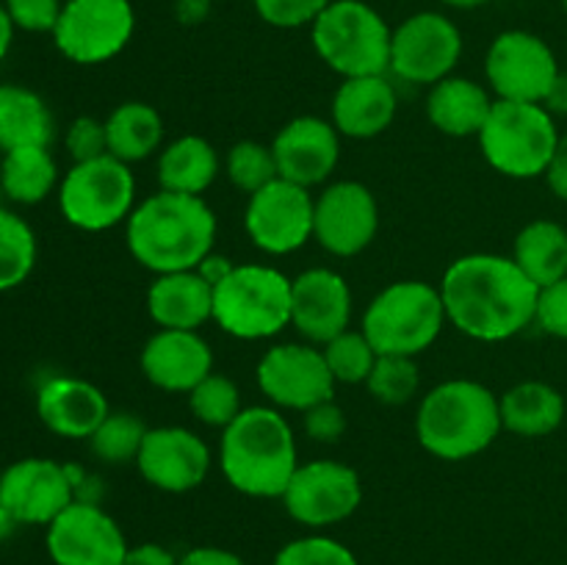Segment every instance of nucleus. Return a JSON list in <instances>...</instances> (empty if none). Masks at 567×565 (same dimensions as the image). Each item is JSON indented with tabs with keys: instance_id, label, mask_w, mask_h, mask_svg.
Masks as SVG:
<instances>
[{
	"instance_id": "f257e3e1",
	"label": "nucleus",
	"mask_w": 567,
	"mask_h": 565,
	"mask_svg": "<svg viewBox=\"0 0 567 565\" xmlns=\"http://www.w3.org/2000/svg\"><path fill=\"white\" fill-rule=\"evenodd\" d=\"M446 319L476 341H507L535 325L540 286L507 255L474 253L454 260L441 280Z\"/></svg>"
},
{
	"instance_id": "f03ea898",
	"label": "nucleus",
	"mask_w": 567,
	"mask_h": 565,
	"mask_svg": "<svg viewBox=\"0 0 567 565\" xmlns=\"http://www.w3.org/2000/svg\"><path fill=\"white\" fill-rule=\"evenodd\" d=\"M214 210L194 194L161 188L127 216V249L155 275L197 269L214 253Z\"/></svg>"
},
{
	"instance_id": "7ed1b4c3",
	"label": "nucleus",
	"mask_w": 567,
	"mask_h": 565,
	"mask_svg": "<svg viewBox=\"0 0 567 565\" xmlns=\"http://www.w3.org/2000/svg\"><path fill=\"white\" fill-rule=\"evenodd\" d=\"M219 463L225 480L244 496L282 499L299 458L297 438L280 408H244L221 430Z\"/></svg>"
},
{
	"instance_id": "20e7f679",
	"label": "nucleus",
	"mask_w": 567,
	"mask_h": 565,
	"mask_svg": "<svg viewBox=\"0 0 567 565\" xmlns=\"http://www.w3.org/2000/svg\"><path fill=\"white\" fill-rule=\"evenodd\" d=\"M502 430L498 397L476 380L441 382L421 399L415 415L421 446L449 463L476 458Z\"/></svg>"
},
{
	"instance_id": "39448f33",
	"label": "nucleus",
	"mask_w": 567,
	"mask_h": 565,
	"mask_svg": "<svg viewBox=\"0 0 567 565\" xmlns=\"http://www.w3.org/2000/svg\"><path fill=\"white\" fill-rule=\"evenodd\" d=\"M446 321L441 288L424 280H399L371 299L360 330L377 355L419 358L441 338Z\"/></svg>"
},
{
	"instance_id": "423d86ee",
	"label": "nucleus",
	"mask_w": 567,
	"mask_h": 565,
	"mask_svg": "<svg viewBox=\"0 0 567 565\" xmlns=\"http://www.w3.org/2000/svg\"><path fill=\"white\" fill-rule=\"evenodd\" d=\"M313 48L343 78L385 75L391 70L393 31L363 0H332L310 25Z\"/></svg>"
},
{
	"instance_id": "0eeeda50",
	"label": "nucleus",
	"mask_w": 567,
	"mask_h": 565,
	"mask_svg": "<svg viewBox=\"0 0 567 565\" xmlns=\"http://www.w3.org/2000/svg\"><path fill=\"white\" fill-rule=\"evenodd\" d=\"M476 138L493 170L515 181H529L546 175L563 136L546 105L496 100Z\"/></svg>"
},
{
	"instance_id": "6e6552de",
	"label": "nucleus",
	"mask_w": 567,
	"mask_h": 565,
	"mask_svg": "<svg viewBox=\"0 0 567 565\" xmlns=\"http://www.w3.org/2000/svg\"><path fill=\"white\" fill-rule=\"evenodd\" d=\"M214 321L233 338L260 341L291 325V280L264 264H241L214 286Z\"/></svg>"
},
{
	"instance_id": "1a4fd4ad",
	"label": "nucleus",
	"mask_w": 567,
	"mask_h": 565,
	"mask_svg": "<svg viewBox=\"0 0 567 565\" xmlns=\"http://www.w3.org/2000/svg\"><path fill=\"white\" fill-rule=\"evenodd\" d=\"M59 208L72 227L86 233L127 222L136 208V177L131 164L114 155L72 164L59 183Z\"/></svg>"
},
{
	"instance_id": "9d476101",
	"label": "nucleus",
	"mask_w": 567,
	"mask_h": 565,
	"mask_svg": "<svg viewBox=\"0 0 567 565\" xmlns=\"http://www.w3.org/2000/svg\"><path fill=\"white\" fill-rule=\"evenodd\" d=\"M136 31L131 0H66L53 39L61 55L75 64H105L116 59Z\"/></svg>"
},
{
	"instance_id": "9b49d317",
	"label": "nucleus",
	"mask_w": 567,
	"mask_h": 565,
	"mask_svg": "<svg viewBox=\"0 0 567 565\" xmlns=\"http://www.w3.org/2000/svg\"><path fill=\"white\" fill-rule=\"evenodd\" d=\"M485 75L498 100L543 105L563 72L546 39L529 31H504L487 50Z\"/></svg>"
},
{
	"instance_id": "f8f14e48",
	"label": "nucleus",
	"mask_w": 567,
	"mask_h": 565,
	"mask_svg": "<svg viewBox=\"0 0 567 565\" xmlns=\"http://www.w3.org/2000/svg\"><path fill=\"white\" fill-rule=\"evenodd\" d=\"M463 55V33L441 11H419L393 31L391 70L408 83H441Z\"/></svg>"
},
{
	"instance_id": "ddd939ff",
	"label": "nucleus",
	"mask_w": 567,
	"mask_h": 565,
	"mask_svg": "<svg viewBox=\"0 0 567 565\" xmlns=\"http://www.w3.org/2000/svg\"><path fill=\"white\" fill-rule=\"evenodd\" d=\"M363 502V485L352 465L313 460L293 471L282 504L305 526H332L347 521Z\"/></svg>"
},
{
	"instance_id": "4468645a",
	"label": "nucleus",
	"mask_w": 567,
	"mask_h": 565,
	"mask_svg": "<svg viewBox=\"0 0 567 565\" xmlns=\"http://www.w3.org/2000/svg\"><path fill=\"white\" fill-rule=\"evenodd\" d=\"M313 205L310 188L277 177L260 192L249 194L244 214L247 236L269 255L297 253L313 238Z\"/></svg>"
},
{
	"instance_id": "2eb2a0df",
	"label": "nucleus",
	"mask_w": 567,
	"mask_h": 565,
	"mask_svg": "<svg viewBox=\"0 0 567 565\" xmlns=\"http://www.w3.org/2000/svg\"><path fill=\"white\" fill-rule=\"evenodd\" d=\"M258 386L275 408L305 413L332 399L336 377L313 343H277L260 358Z\"/></svg>"
},
{
	"instance_id": "dca6fc26",
	"label": "nucleus",
	"mask_w": 567,
	"mask_h": 565,
	"mask_svg": "<svg viewBox=\"0 0 567 565\" xmlns=\"http://www.w3.org/2000/svg\"><path fill=\"white\" fill-rule=\"evenodd\" d=\"M380 230V205L369 186L358 181L330 183L316 197L313 238L338 258L360 255Z\"/></svg>"
},
{
	"instance_id": "f3484780",
	"label": "nucleus",
	"mask_w": 567,
	"mask_h": 565,
	"mask_svg": "<svg viewBox=\"0 0 567 565\" xmlns=\"http://www.w3.org/2000/svg\"><path fill=\"white\" fill-rule=\"evenodd\" d=\"M120 524L94 502H72L48 526V552L55 565H120L127 554Z\"/></svg>"
},
{
	"instance_id": "a211bd4d",
	"label": "nucleus",
	"mask_w": 567,
	"mask_h": 565,
	"mask_svg": "<svg viewBox=\"0 0 567 565\" xmlns=\"http://www.w3.org/2000/svg\"><path fill=\"white\" fill-rule=\"evenodd\" d=\"M0 502L17 524L50 526L75 502V487L66 465L48 458H25L0 474Z\"/></svg>"
},
{
	"instance_id": "6ab92c4d",
	"label": "nucleus",
	"mask_w": 567,
	"mask_h": 565,
	"mask_svg": "<svg viewBox=\"0 0 567 565\" xmlns=\"http://www.w3.org/2000/svg\"><path fill=\"white\" fill-rule=\"evenodd\" d=\"M136 469L158 491L188 493L208 476L210 449L186 427H155L144 435Z\"/></svg>"
},
{
	"instance_id": "aec40b11",
	"label": "nucleus",
	"mask_w": 567,
	"mask_h": 565,
	"mask_svg": "<svg viewBox=\"0 0 567 565\" xmlns=\"http://www.w3.org/2000/svg\"><path fill=\"white\" fill-rule=\"evenodd\" d=\"M352 321V288L336 269H308L291 280V325L310 343L324 347Z\"/></svg>"
},
{
	"instance_id": "412c9836",
	"label": "nucleus",
	"mask_w": 567,
	"mask_h": 565,
	"mask_svg": "<svg viewBox=\"0 0 567 565\" xmlns=\"http://www.w3.org/2000/svg\"><path fill=\"white\" fill-rule=\"evenodd\" d=\"M341 133L321 116H297L271 142L277 172L297 186H319L336 172L341 158Z\"/></svg>"
},
{
	"instance_id": "4be33fe9",
	"label": "nucleus",
	"mask_w": 567,
	"mask_h": 565,
	"mask_svg": "<svg viewBox=\"0 0 567 565\" xmlns=\"http://www.w3.org/2000/svg\"><path fill=\"white\" fill-rule=\"evenodd\" d=\"M142 371L161 391L192 393L214 371V352L197 330H158L144 343Z\"/></svg>"
},
{
	"instance_id": "5701e85b",
	"label": "nucleus",
	"mask_w": 567,
	"mask_h": 565,
	"mask_svg": "<svg viewBox=\"0 0 567 565\" xmlns=\"http://www.w3.org/2000/svg\"><path fill=\"white\" fill-rule=\"evenodd\" d=\"M37 413L55 435L89 441L111 410L105 393L92 382L78 377H53L39 388Z\"/></svg>"
},
{
	"instance_id": "b1692460",
	"label": "nucleus",
	"mask_w": 567,
	"mask_h": 565,
	"mask_svg": "<svg viewBox=\"0 0 567 565\" xmlns=\"http://www.w3.org/2000/svg\"><path fill=\"white\" fill-rule=\"evenodd\" d=\"M399 97L385 75L343 78L332 97V125L341 136L374 138L396 120Z\"/></svg>"
},
{
	"instance_id": "393cba45",
	"label": "nucleus",
	"mask_w": 567,
	"mask_h": 565,
	"mask_svg": "<svg viewBox=\"0 0 567 565\" xmlns=\"http://www.w3.org/2000/svg\"><path fill=\"white\" fill-rule=\"evenodd\" d=\"M147 310L161 330H197L214 321V286L197 269L158 275L147 291Z\"/></svg>"
},
{
	"instance_id": "a878e982",
	"label": "nucleus",
	"mask_w": 567,
	"mask_h": 565,
	"mask_svg": "<svg viewBox=\"0 0 567 565\" xmlns=\"http://www.w3.org/2000/svg\"><path fill=\"white\" fill-rule=\"evenodd\" d=\"M493 103L496 100L482 83L449 75L432 86L430 97H426V116H430L432 127L446 136H480Z\"/></svg>"
},
{
	"instance_id": "bb28decb",
	"label": "nucleus",
	"mask_w": 567,
	"mask_h": 565,
	"mask_svg": "<svg viewBox=\"0 0 567 565\" xmlns=\"http://www.w3.org/2000/svg\"><path fill=\"white\" fill-rule=\"evenodd\" d=\"M498 408L504 430L520 438H546L565 421L563 393L548 382H518L498 399Z\"/></svg>"
},
{
	"instance_id": "cd10ccee",
	"label": "nucleus",
	"mask_w": 567,
	"mask_h": 565,
	"mask_svg": "<svg viewBox=\"0 0 567 565\" xmlns=\"http://www.w3.org/2000/svg\"><path fill=\"white\" fill-rule=\"evenodd\" d=\"M53 116L37 92L17 83L0 86V150L48 147Z\"/></svg>"
},
{
	"instance_id": "c85d7f7f",
	"label": "nucleus",
	"mask_w": 567,
	"mask_h": 565,
	"mask_svg": "<svg viewBox=\"0 0 567 565\" xmlns=\"http://www.w3.org/2000/svg\"><path fill=\"white\" fill-rule=\"evenodd\" d=\"M219 175V155L203 136H181L161 153L158 183L164 192L203 197Z\"/></svg>"
},
{
	"instance_id": "c756f323",
	"label": "nucleus",
	"mask_w": 567,
	"mask_h": 565,
	"mask_svg": "<svg viewBox=\"0 0 567 565\" xmlns=\"http://www.w3.org/2000/svg\"><path fill=\"white\" fill-rule=\"evenodd\" d=\"M513 260L540 288L567 277V230L559 222L535 219L515 236Z\"/></svg>"
},
{
	"instance_id": "7c9ffc66",
	"label": "nucleus",
	"mask_w": 567,
	"mask_h": 565,
	"mask_svg": "<svg viewBox=\"0 0 567 565\" xmlns=\"http://www.w3.org/2000/svg\"><path fill=\"white\" fill-rule=\"evenodd\" d=\"M105 136H109V155L125 161V164H136V161L150 158L161 147L164 120L150 103L127 100L109 114Z\"/></svg>"
},
{
	"instance_id": "2f4dec72",
	"label": "nucleus",
	"mask_w": 567,
	"mask_h": 565,
	"mask_svg": "<svg viewBox=\"0 0 567 565\" xmlns=\"http://www.w3.org/2000/svg\"><path fill=\"white\" fill-rule=\"evenodd\" d=\"M59 183V166L48 147L9 150L0 164V188L20 205H37Z\"/></svg>"
},
{
	"instance_id": "473e14b6",
	"label": "nucleus",
	"mask_w": 567,
	"mask_h": 565,
	"mask_svg": "<svg viewBox=\"0 0 567 565\" xmlns=\"http://www.w3.org/2000/svg\"><path fill=\"white\" fill-rule=\"evenodd\" d=\"M37 264V236L22 216L0 208V291L17 288Z\"/></svg>"
},
{
	"instance_id": "72a5a7b5",
	"label": "nucleus",
	"mask_w": 567,
	"mask_h": 565,
	"mask_svg": "<svg viewBox=\"0 0 567 565\" xmlns=\"http://www.w3.org/2000/svg\"><path fill=\"white\" fill-rule=\"evenodd\" d=\"M147 427L138 415L133 413H109L103 424L92 432L89 446L97 460L109 465H125L136 463L138 449H142Z\"/></svg>"
},
{
	"instance_id": "f704fd0d",
	"label": "nucleus",
	"mask_w": 567,
	"mask_h": 565,
	"mask_svg": "<svg viewBox=\"0 0 567 565\" xmlns=\"http://www.w3.org/2000/svg\"><path fill=\"white\" fill-rule=\"evenodd\" d=\"M321 352H324V360L336 382H347V386H358V382L369 380L371 369L380 358L369 338L363 336V330H343L341 336L327 341Z\"/></svg>"
},
{
	"instance_id": "c9c22d12",
	"label": "nucleus",
	"mask_w": 567,
	"mask_h": 565,
	"mask_svg": "<svg viewBox=\"0 0 567 565\" xmlns=\"http://www.w3.org/2000/svg\"><path fill=\"white\" fill-rule=\"evenodd\" d=\"M225 172L233 186L247 194L260 192V188L269 186L271 181L280 177L271 144L252 142V138H244V142L233 144L225 161Z\"/></svg>"
},
{
	"instance_id": "e433bc0d",
	"label": "nucleus",
	"mask_w": 567,
	"mask_h": 565,
	"mask_svg": "<svg viewBox=\"0 0 567 565\" xmlns=\"http://www.w3.org/2000/svg\"><path fill=\"white\" fill-rule=\"evenodd\" d=\"M188 408H192V413L203 424L221 427V430L230 427L236 415L244 410L236 382L225 374H214V371L188 393Z\"/></svg>"
},
{
	"instance_id": "4c0bfd02",
	"label": "nucleus",
	"mask_w": 567,
	"mask_h": 565,
	"mask_svg": "<svg viewBox=\"0 0 567 565\" xmlns=\"http://www.w3.org/2000/svg\"><path fill=\"white\" fill-rule=\"evenodd\" d=\"M369 393L385 404H408L410 399L419 393L421 374L415 358H404V355H380L371 369Z\"/></svg>"
},
{
	"instance_id": "58836bf2",
	"label": "nucleus",
	"mask_w": 567,
	"mask_h": 565,
	"mask_svg": "<svg viewBox=\"0 0 567 565\" xmlns=\"http://www.w3.org/2000/svg\"><path fill=\"white\" fill-rule=\"evenodd\" d=\"M271 565H360L352 548L324 535L299 537L277 552Z\"/></svg>"
},
{
	"instance_id": "ea45409f",
	"label": "nucleus",
	"mask_w": 567,
	"mask_h": 565,
	"mask_svg": "<svg viewBox=\"0 0 567 565\" xmlns=\"http://www.w3.org/2000/svg\"><path fill=\"white\" fill-rule=\"evenodd\" d=\"M330 3L332 0H255V11L275 28H302L313 25Z\"/></svg>"
},
{
	"instance_id": "a19ab883",
	"label": "nucleus",
	"mask_w": 567,
	"mask_h": 565,
	"mask_svg": "<svg viewBox=\"0 0 567 565\" xmlns=\"http://www.w3.org/2000/svg\"><path fill=\"white\" fill-rule=\"evenodd\" d=\"M3 6L14 28L31 33H53L59 25L61 9H64L61 0H6Z\"/></svg>"
},
{
	"instance_id": "79ce46f5",
	"label": "nucleus",
	"mask_w": 567,
	"mask_h": 565,
	"mask_svg": "<svg viewBox=\"0 0 567 565\" xmlns=\"http://www.w3.org/2000/svg\"><path fill=\"white\" fill-rule=\"evenodd\" d=\"M66 150L72 161H94L100 155H109V136H105V122L94 116H78L66 131Z\"/></svg>"
},
{
	"instance_id": "37998d69",
	"label": "nucleus",
	"mask_w": 567,
	"mask_h": 565,
	"mask_svg": "<svg viewBox=\"0 0 567 565\" xmlns=\"http://www.w3.org/2000/svg\"><path fill=\"white\" fill-rule=\"evenodd\" d=\"M535 325L548 336L567 341V277L540 288Z\"/></svg>"
},
{
	"instance_id": "c03bdc74",
	"label": "nucleus",
	"mask_w": 567,
	"mask_h": 565,
	"mask_svg": "<svg viewBox=\"0 0 567 565\" xmlns=\"http://www.w3.org/2000/svg\"><path fill=\"white\" fill-rule=\"evenodd\" d=\"M305 432L319 443L341 441L347 432V413L332 399L313 404L310 410H305Z\"/></svg>"
},
{
	"instance_id": "a18cd8bd",
	"label": "nucleus",
	"mask_w": 567,
	"mask_h": 565,
	"mask_svg": "<svg viewBox=\"0 0 567 565\" xmlns=\"http://www.w3.org/2000/svg\"><path fill=\"white\" fill-rule=\"evenodd\" d=\"M177 565H247L238 554L219 546H197L177 557Z\"/></svg>"
},
{
	"instance_id": "49530a36",
	"label": "nucleus",
	"mask_w": 567,
	"mask_h": 565,
	"mask_svg": "<svg viewBox=\"0 0 567 565\" xmlns=\"http://www.w3.org/2000/svg\"><path fill=\"white\" fill-rule=\"evenodd\" d=\"M120 565H177V557L158 543H138V546L127 548Z\"/></svg>"
},
{
	"instance_id": "de8ad7c7",
	"label": "nucleus",
	"mask_w": 567,
	"mask_h": 565,
	"mask_svg": "<svg viewBox=\"0 0 567 565\" xmlns=\"http://www.w3.org/2000/svg\"><path fill=\"white\" fill-rule=\"evenodd\" d=\"M546 181L548 186H551V192L567 203V133L559 138L557 153H554L551 164H548L546 170Z\"/></svg>"
},
{
	"instance_id": "09e8293b",
	"label": "nucleus",
	"mask_w": 567,
	"mask_h": 565,
	"mask_svg": "<svg viewBox=\"0 0 567 565\" xmlns=\"http://www.w3.org/2000/svg\"><path fill=\"white\" fill-rule=\"evenodd\" d=\"M233 269H236V264H230V258H225V255H214V253H210L208 258L197 266V271L210 282V286H216L219 280H225Z\"/></svg>"
},
{
	"instance_id": "8fccbe9b",
	"label": "nucleus",
	"mask_w": 567,
	"mask_h": 565,
	"mask_svg": "<svg viewBox=\"0 0 567 565\" xmlns=\"http://www.w3.org/2000/svg\"><path fill=\"white\" fill-rule=\"evenodd\" d=\"M543 105H546L551 114H567V75H559L557 86H554V92L548 94V100Z\"/></svg>"
},
{
	"instance_id": "3c124183",
	"label": "nucleus",
	"mask_w": 567,
	"mask_h": 565,
	"mask_svg": "<svg viewBox=\"0 0 567 565\" xmlns=\"http://www.w3.org/2000/svg\"><path fill=\"white\" fill-rule=\"evenodd\" d=\"M11 39H14V22H11V17H9V11H6V6L0 3V59H3V55L9 53Z\"/></svg>"
},
{
	"instance_id": "603ef678",
	"label": "nucleus",
	"mask_w": 567,
	"mask_h": 565,
	"mask_svg": "<svg viewBox=\"0 0 567 565\" xmlns=\"http://www.w3.org/2000/svg\"><path fill=\"white\" fill-rule=\"evenodd\" d=\"M14 526H17L14 515H11L9 510H6V504L0 502V541L11 535V532H14Z\"/></svg>"
},
{
	"instance_id": "864d4df0",
	"label": "nucleus",
	"mask_w": 567,
	"mask_h": 565,
	"mask_svg": "<svg viewBox=\"0 0 567 565\" xmlns=\"http://www.w3.org/2000/svg\"><path fill=\"white\" fill-rule=\"evenodd\" d=\"M446 6H454V9H476V6L487 3V0H443Z\"/></svg>"
},
{
	"instance_id": "5fc2aeb1",
	"label": "nucleus",
	"mask_w": 567,
	"mask_h": 565,
	"mask_svg": "<svg viewBox=\"0 0 567 565\" xmlns=\"http://www.w3.org/2000/svg\"><path fill=\"white\" fill-rule=\"evenodd\" d=\"M563 6H565V14H567V0H563Z\"/></svg>"
}]
</instances>
